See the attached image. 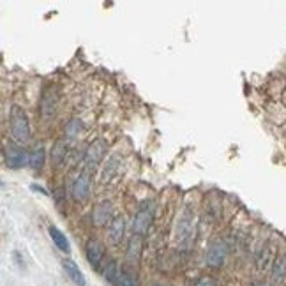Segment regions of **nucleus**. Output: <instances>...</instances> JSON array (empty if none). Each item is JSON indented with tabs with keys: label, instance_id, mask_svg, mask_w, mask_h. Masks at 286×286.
<instances>
[{
	"label": "nucleus",
	"instance_id": "obj_5",
	"mask_svg": "<svg viewBox=\"0 0 286 286\" xmlns=\"http://www.w3.org/2000/svg\"><path fill=\"white\" fill-rule=\"evenodd\" d=\"M193 226H195V223H193V214L189 212V210H185L180 218H178L177 228H175V239H177L178 246H182V247L191 246Z\"/></svg>",
	"mask_w": 286,
	"mask_h": 286
},
{
	"label": "nucleus",
	"instance_id": "obj_14",
	"mask_svg": "<svg viewBox=\"0 0 286 286\" xmlns=\"http://www.w3.org/2000/svg\"><path fill=\"white\" fill-rule=\"evenodd\" d=\"M62 267H64L65 274L69 275V279H71L74 284H76V286H87V282H85V277H83V274H81L80 267H78L73 260L65 258V260L62 261Z\"/></svg>",
	"mask_w": 286,
	"mask_h": 286
},
{
	"label": "nucleus",
	"instance_id": "obj_6",
	"mask_svg": "<svg viewBox=\"0 0 286 286\" xmlns=\"http://www.w3.org/2000/svg\"><path fill=\"white\" fill-rule=\"evenodd\" d=\"M90 185H92V178H90V171L83 170L76 178H74L73 185H71V196H73L74 202H87L88 196H90Z\"/></svg>",
	"mask_w": 286,
	"mask_h": 286
},
{
	"label": "nucleus",
	"instance_id": "obj_18",
	"mask_svg": "<svg viewBox=\"0 0 286 286\" xmlns=\"http://www.w3.org/2000/svg\"><path fill=\"white\" fill-rule=\"evenodd\" d=\"M112 286H138V282H136V277H134L129 270H122V268H120L119 275H117V279L113 281Z\"/></svg>",
	"mask_w": 286,
	"mask_h": 286
},
{
	"label": "nucleus",
	"instance_id": "obj_19",
	"mask_svg": "<svg viewBox=\"0 0 286 286\" xmlns=\"http://www.w3.org/2000/svg\"><path fill=\"white\" fill-rule=\"evenodd\" d=\"M83 129V122L80 119H71L65 124V136L67 138H78Z\"/></svg>",
	"mask_w": 286,
	"mask_h": 286
},
{
	"label": "nucleus",
	"instance_id": "obj_11",
	"mask_svg": "<svg viewBox=\"0 0 286 286\" xmlns=\"http://www.w3.org/2000/svg\"><path fill=\"white\" fill-rule=\"evenodd\" d=\"M67 152H69V143L64 140V138H60V140H57L53 143V147H51V152H50V159H51V164H53L55 168L62 166L65 161V157H67Z\"/></svg>",
	"mask_w": 286,
	"mask_h": 286
},
{
	"label": "nucleus",
	"instance_id": "obj_2",
	"mask_svg": "<svg viewBox=\"0 0 286 286\" xmlns=\"http://www.w3.org/2000/svg\"><path fill=\"white\" fill-rule=\"evenodd\" d=\"M29 150L16 141H6L4 145V161L6 166L11 170H20L25 164H29Z\"/></svg>",
	"mask_w": 286,
	"mask_h": 286
},
{
	"label": "nucleus",
	"instance_id": "obj_16",
	"mask_svg": "<svg viewBox=\"0 0 286 286\" xmlns=\"http://www.w3.org/2000/svg\"><path fill=\"white\" fill-rule=\"evenodd\" d=\"M48 233H50L53 244L62 251V253H65V254L71 253V244H69L67 237L64 235V232H60L57 226H50V228H48Z\"/></svg>",
	"mask_w": 286,
	"mask_h": 286
},
{
	"label": "nucleus",
	"instance_id": "obj_20",
	"mask_svg": "<svg viewBox=\"0 0 286 286\" xmlns=\"http://www.w3.org/2000/svg\"><path fill=\"white\" fill-rule=\"evenodd\" d=\"M270 247L268 246H265L263 249L260 251V253H258V260H256V263H258V268H265L267 267L268 263H270Z\"/></svg>",
	"mask_w": 286,
	"mask_h": 286
},
{
	"label": "nucleus",
	"instance_id": "obj_23",
	"mask_svg": "<svg viewBox=\"0 0 286 286\" xmlns=\"http://www.w3.org/2000/svg\"><path fill=\"white\" fill-rule=\"evenodd\" d=\"M30 189H32V191H37V193H41V195H44V196H48L46 189H43V187H41V185H37V184H32V185H30Z\"/></svg>",
	"mask_w": 286,
	"mask_h": 286
},
{
	"label": "nucleus",
	"instance_id": "obj_13",
	"mask_svg": "<svg viewBox=\"0 0 286 286\" xmlns=\"http://www.w3.org/2000/svg\"><path fill=\"white\" fill-rule=\"evenodd\" d=\"M126 233V218L124 216H115L110 223V240L113 244H120Z\"/></svg>",
	"mask_w": 286,
	"mask_h": 286
},
{
	"label": "nucleus",
	"instance_id": "obj_8",
	"mask_svg": "<svg viewBox=\"0 0 286 286\" xmlns=\"http://www.w3.org/2000/svg\"><path fill=\"white\" fill-rule=\"evenodd\" d=\"M105 254L106 249L103 246V242H99L98 239H88V242L85 244V256H87V261L90 263L92 268H96V270L101 268Z\"/></svg>",
	"mask_w": 286,
	"mask_h": 286
},
{
	"label": "nucleus",
	"instance_id": "obj_7",
	"mask_svg": "<svg viewBox=\"0 0 286 286\" xmlns=\"http://www.w3.org/2000/svg\"><path fill=\"white\" fill-rule=\"evenodd\" d=\"M226 254H228V247L223 240H216L209 246V251L205 254V261L209 267L212 268H219L225 265Z\"/></svg>",
	"mask_w": 286,
	"mask_h": 286
},
{
	"label": "nucleus",
	"instance_id": "obj_3",
	"mask_svg": "<svg viewBox=\"0 0 286 286\" xmlns=\"http://www.w3.org/2000/svg\"><path fill=\"white\" fill-rule=\"evenodd\" d=\"M106 150H108V143L105 140H94L90 145L87 147L85 150V157H83V164H85V170L90 171L98 166L99 163L103 161V157L106 156Z\"/></svg>",
	"mask_w": 286,
	"mask_h": 286
},
{
	"label": "nucleus",
	"instance_id": "obj_21",
	"mask_svg": "<svg viewBox=\"0 0 286 286\" xmlns=\"http://www.w3.org/2000/svg\"><path fill=\"white\" fill-rule=\"evenodd\" d=\"M117 170V157H112V159L106 163V166H105V170H103V173H101V178H103V182H106V180H110L112 178V175H113V171Z\"/></svg>",
	"mask_w": 286,
	"mask_h": 286
},
{
	"label": "nucleus",
	"instance_id": "obj_10",
	"mask_svg": "<svg viewBox=\"0 0 286 286\" xmlns=\"http://www.w3.org/2000/svg\"><path fill=\"white\" fill-rule=\"evenodd\" d=\"M55 108H57V94L53 88H46L41 98V117L51 119L55 115Z\"/></svg>",
	"mask_w": 286,
	"mask_h": 286
},
{
	"label": "nucleus",
	"instance_id": "obj_22",
	"mask_svg": "<svg viewBox=\"0 0 286 286\" xmlns=\"http://www.w3.org/2000/svg\"><path fill=\"white\" fill-rule=\"evenodd\" d=\"M216 284H218V281H216L214 275H202L195 282V286H216Z\"/></svg>",
	"mask_w": 286,
	"mask_h": 286
},
{
	"label": "nucleus",
	"instance_id": "obj_17",
	"mask_svg": "<svg viewBox=\"0 0 286 286\" xmlns=\"http://www.w3.org/2000/svg\"><path fill=\"white\" fill-rule=\"evenodd\" d=\"M141 246H143V240H141V235H133L129 239V244H127V258L133 261H136L141 254Z\"/></svg>",
	"mask_w": 286,
	"mask_h": 286
},
{
	"label": "nucleus",
	"instance_id": "obj_12",
	"mask_svg": "<svg viewBox=\"0 0 286 286\" xmlns=\"http://www.w3.org/2000/svg\"><path fill=\"white\" fill-rule=\"evenodd\" d=\"M44 163H46V149H44L43 143H37V145H34V149L29 154V166L34 171H41Z\"/></svg>",
	"mask_w": 286,
	"mask_h": 286
},
{
	"label": "nucleus",
	"instance_id": "obj_15",
	"mask_svg": "<svg viewBox=\"0 0 286 286\" xmlns=\"http://www.w3.org/2000/svg\"><path fill=\"white\" fill-rule=\"evenodd\" d=\"M272 281L274 282H282L286 279V253L279 254L274 261H272Z\"/></svg>",
	"mask_w": 286,
	"mask_h": 286
},
{
	"label": "nucleus",
	"instance_id": "obj_1",
	"mask_svg": "<svg viewBox=\"0 0 286 286\" xmlns=\"http://www.w3.org/2000/svg\"><path fill=\"white\" fill-rule=\"evenodd\" d=\"M9 131H11V138L13 141L23 145L30 140V122H29V115L25 113V110L18 105L11 106V112H9Z\"/></svg>",
	"mask_w": 286,
	"mask_h": 286
},
{
	"label": "nucleus",
	"instance_id": "obj_25",
	"mask_svg": "<svg viewBox=\"0 0 286 286\" xmlns=\"http://www.w3.org/2000/svg\"><path fill=\"white\" fill-rule=\"evenodd\" d=\"M154 286H163V284H154Z\"/></svg>",
	"mask_w": 286,
	"mask_h": 286
},
{
	"label": "nucleus",
	"instance_id": "obj_24",
	"mask_svg": "<svg viewBox=\"0 0 286 286\" xmlns=\"http://www.w3.org/2000/svg\"><path fill=\"white\" fill-rule=\"evenodd\" d=\"M251 286H268L267 282H261V281H256V282H253Z\"/></svg>",
	"mask_w": 286,
	"mask_h": 286
},
{
	"label": "nucleus",
	"instance_id": "obj_9",
	"mask_svg": "<svg viewBox=\"0 0 286 286\" xmlns=\"http://www.w3.org/2000/svg\"><path fill=\"white\" fill-rule=\"evenodd\" d=\"M113 205L112 202H108V200H105V202L98 203L94 209V212H92V223H94L96 226H105L108 225V221L112 223L113 221Z\"/></svg>",
	"mask_w": 286,
	"mask_h": 286
},
{
	"label": "nucleus",
	"instance_id": "obj_4",
	"mask_svg": "<svg viewBox=\"0 0 286 286\" xmlns=\"http://www.w3.org/2000/svg\"><path fill=\"white\" fill-rule=\"evenodd\" d=\"M154 221V205L152 203H145V205H141L138 209V212L134 214V219H133V230H134V235H145L149 232L150 225Z\"/></svg>",
	"mask_w": 286,
	"mask_h": 286
}]
</instances>
